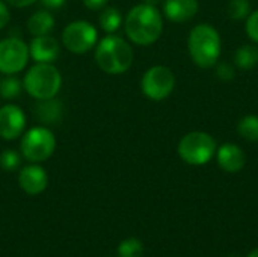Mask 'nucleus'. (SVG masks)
Wrapping results in <instances>:
<instances>
[{"label":"nucleus","instance_id":"obj_20","mask_svg":"<svg viewBox=\"0 0 258 257\" xmlns=\"http://www.w3.org/2000/svg\"><path fill=\"white\" fill-rule=\"evenodd\" d=\"M228 17L234 21H242L246 20L248 15L252 12L251 11V3L249 0H230L227 6Z\"/></svg>","mask_w":258,"mask_h":257},{"label":"nucleus","instance_id":"obj_18","mask_svg":"<svg viewBox=\"0 0 258 257\" xmlns=\"http://www.w3.org/2000/svg\"><path fill=\"white\" fill-rule=\"evenodd\" d=\"M237 133L248 142H258V115H245L237 123Z\"/></svg>","mask_w":258,"mask_h":257},{"label":"nucleus","instance_id":"obj_12","mask_svg":"<svg viewBox=\"0 0 258 257\" xmlns=\"http://www.w3.org/2000/svg\"><path fill=\"white\" fill-rule=\"evenodd\" d=\"M18 185L20 188L29 195H38L45 191L48 185V176L45 170L36 164L27 165L20 170L18 174Z\"/></svg>","mask_w":258,"mask_h":257},{"label":"nucleus","instance_id":"obj_29","mask_svg":"<svg viewBox=\"0 0 258 257\" xmlns=\"http://www.w3.org/2000/svg\"><path fill=\"white\" fill-rule=\"evenodd\" d=\"M42 5L45 8H50V9H57V8H62L65 5L67 0H41Z\"/></svg>","mask_w":258,"mask_h":257},{"label":"nucleus","instance_id":"obj_13","mask_svg":"<svg viewBox=\"0 0 258 257\" xmlns=\"http://www.w3.org/2000/svg\"><path fill=\"white\" fill-rule=\"evenodd\" d=\"M200 11L198 0H163V14L172 23H186Z\"/></svg>","mask_w":258,"mask_h":257},{"label":"nucleus","instance_id":"obj_3","mask_svg":"<svg viewBox=\"0 0 258 257\" xmlns=\"http://www.w3.org/2000/svg\"><path fill=\"white\" fill-rule=\"evenodd\" d=\"M133 48L121 36L107 35L103 38L95 50L97 65L107 74H122L130 70L133 64Z\"/></svg>","mask_w":258,"mask_h":257},{"label":"nucleus","instance_id":"obj_26","mask_svg":"<svg viewBox=\"0 0 258 257\" xmlns=\"http://www.w3.org/2000/svg\"><path fill=\"white\" fill-rule=\"evenodd\" d=\"M9 20H11L9 8H8V5L3 0H0V29H3L5 26H8Z\"/></svg>","mask_w":258,"mask_h":257},{"label":"nucleus","instance_id":"obj_10","mask_svg":"<svg viewBox=\"0 0 258 257\" xmlns=\"http://www.w3.org/2000/svg\"><path fill=\"white\" fill-rule=\"evenodd\" d=\"M26 127V115L15 105H5L0 108V138L6 141L17 139L23 135Z\"/></svg>","mask_w":258,"mask_h":257},{"label":"nucleus","instance_id":"obj_11","mask_svg":"<svg viewBox=\"0 0 258 257\" xmlns=\"http://www.w3.org/2000/svg\"><path fill=\"white\" fill-rule=\"evenodd\" d=\"M216 161L222 171L234 174L245 168L246 153L240 145L234 142H225L216 148Z\"/></svg>","mask_w":258,"mask_h":257},{"label":"nucleus","instance_id":"obj_28","mask_svg":"<svg viewBox=\"0 0 258 257\" xmlns=\"http://www.w3.org/2000/svg\"><path fill=\"white\" fill-rule=\"evenodd\" d=\"M5 2L9 3V5L14 6V8H26V6L33 5V3L38 2V0H5Z\"/></svg>","mask_w":258,"mask_h":257},{"label":"nucleus","instance_id":"obj_22","mask_svg":"<svg viewBox=\"0 0 258 257\" xmlns=\"http://www.w3.org/2000/svg\"><path fill=\"white\" fill-rule=\"evenodd\" d=\"M118 256L119 257H142L144 256V245L136 238H128L118 245Z\"/></svg>","mask_w":258,"mask_h":257},{"label":"nucleus","instance_id":"obj_25","mask_svg":"<svg viewBox=\"0 0 258 257\" xmlns=\"http://www.w3.org/2000/svg\"><path fill=\"white\" fill-rule=\"evenodd\" d=\"M245 21H246L245 23V32H246L248 38L258 45V9L252 11Z\"/></svg>","mask_w":258,"mask_h":257},{"label":"nucleus","instance_id":"obj_19","mask_svg":"<svg viewBox=\"0 0 258 257\" xmlns=\"http://www.w3.org/2000/svg\"><path fill=\"white\" fill-rule=\"evenodd\" d=\"M122 24V15L116 8H106L100 15V26L104 32L113 33Z\"/></svg>","mask_w":258,"mask_h":257},{"label":"nucleus","instance_id":"obj_14","mask_svg":"<svg viewBox=\"0 0 258 257\" xmlns=\"http://www.w3.org/2000/svg\"><path fill=\"white\" fill-rule=\"evenodd\" d=\"M59 42L50 36V35H42V36H35L29 45V53L30 58L35 62H45L51 64L57 59L59 56Z\"/></svg>","mask_w":258,"mask_h":257},{"label":"nucleus","instance_id":"obj_30","mask_svg":"<svg viewBox=\"0 0 258 257\" xmlns=\"http://www.w3.org/2000/svg\"><path fill=\"white\" fill-rule=\"evenodd\" d=\"M142 3L151 5V6H159L160 3H163V0H142Z\"/></svg>","mask_w":258,"mask_h":257},{"label":"nucleus","instance_id":"obj_17","mask_svg":"<svg viewBox=\"0 0 258 257\" xmlns=\"http://www.w3.org/2000/svg\"><path fill=\"white\" fill-rule=\"evenodd\" d=\"M233 64L240 68V70H252L258 64V47L255 44H243L240 45L234 56H233Z\"/></svg>","mask_w":258,"mask_h":257},{"label":"nucleus","instance_id":"obj_6","mask_svg":"<svg viewBox=\"0 0 258 257\" xmlns=\"http://www.w3.org/2000/svg\"><path fill=\"white\" fill-rule=\"evenodd\" d=\"M56 148V138L50 129L39 126L27 130L21 139V155L32 164L47 161Z\"/></svg>","mask_w":258,"mask_h":257},{"label":"nucleus","instance_id":"obj_4","mask_svg":"<svg viewBox=\"0 0 258 257\" xmlns=\"http://www.w3.org/2000/svg\"><path fill=\"white\" fill-rule=\"evenodd\" d=\"M23 86L27 94L36 100L53 98L62 86V76L53 64L36 62L26 73Z\"/></svg>","mask_w":258,"mask_h":257},{"label":"nucleus","instance_id":"obj_27","mask_svg":"<svg viewBox=\"0 0 258 257\" xmlns=\"http://www.w3.org/2000/svg\"><path fill=\"white\" fill-rule=\"evenodd\" d=\"M109 0H83L85 6L88 9H92V11H97V9H101L103 6H106Z\"/></svg>","mask_w":258,"mask_h":257},{"label":"nucleus","instance_id":"obj_2","mask_svg":"<svg viewBox=\"0 0 258 257\" xmlns=\"http://www.w3.org/2000/svg\"><path fill=\"white\" fill-rule=\"evenodd\" d=\"M187 50L194 64L200 68H212L221 58L222 39L218 29L209 23L192 27L187 38Z\"/></svg>","mask_w":258,"mask_h":257},{"label":"nucleus","instance_id":"obj_23","mask_svg":"<svg viewBox=\"0 0 258 257\" xmlns=\"http://www.w3.org/2000/svg\"><path fill=\"white\" fill-rule=\"evenodd\" d=\"M216 77L222 82H231L236 77V65L228 61H218L216 62Z\"/></svg>","mask_w":258,"mask_h":257},{"label":"nucleus","instance_id":"obj_16","mask_svg":"<svg viewBox=\"0 0 258 257\" xmlns=\"http://www.w3.org/2000/svg\"><path fill=\"white\" fill-rule=\"evenodd\" d=\"M54 27V18L51 14L45 12V11H38L35 14L30 15V18L27 20V30L33 35V36H42V35H48Z\"/></svg>","mask_w":258,"mask_h":257},{"label":"nucleus","instance_id":"obj_5","mask_svg":"<svg viewBox=\"0 0 258 257\" xmlns=\"http://www.w3.org/2000/svg\"><path fill=\"white\" fill-rule=\"evenodd\" d=\"M216 139L203 130H194L186 133L177 147V153L180 159L189 165H206L209 164L213 156L216 155Z\"/></svg>","mask_w":258,"mask_h":257},{"label":"nucleus","instance_id":"obj_21","mask_svg":"<svg viewBox=\"0 0 258 257\" xmlns=\"http://www.w3.org/2000/svg\"><path fill=\"white\" fill-rule=\"evenodd\" d=\"M21 92V82L12 74L6 76L5 79L0 80V95L5 100H12L17 98Z\"/></svg>","mask_w":258,"mask_h":257},{"label":"nucleus","instance_id":"obj_31","mask_svg":"<svg viewBox=\"0 0 258 257\" xmlns=\"http://www.w3.org/2000/svg\"><path fill=\"white\" fill-rule=\"evenodd\" d=\"M248 257H258V248H255V250H252L249 254H248Z\"/></svg>","mask_w":258,"mask_h":257},{"label":"nucleus","instance_id":"obj_1","mask_svg":"<svg viewBox=\"0 0 258 257\" xmlns=\"http://www.w3.org/2000/svg\"><path fill=\"white\" fill-rule=\"evenodd\" d=\"M124 29L132 42L151 45L159 41L163 33V17L157 6L141 3L128 11L124 20Z\"/></svg>","mask_w":258,"mask_h":257},{"label":"nucleus","instance_id":"obj_7","mask_svg":"<svg viewBox=\"0 0 258 257\" xmlns=\"http://www.w3.org/2000/svg\"><path fill=\"white\" fill-rule=\"evenodd\" d=\"M175 74L165 65H154L148 68L141 79V89L144 95L153 101L168 98L175 89Z\"/></svg>","mask_w":258,"mask_h":257},{"label":"nucleus","instance_id":"obj_8","mask_svg":"<svg viewBox=\"0 0 258 257\" xmlns=\"http://www.w3.org/2000/svg\"><path fill=\"white\" fill-rule=\"evenodd\" d=\"M98 32L97 29L83 20L70 23L62 32V42L67 50L76 55H83L97 45Z\"/></svg>","mask_w":258,"mask_h":257},{"label":"nucleus","instance_id":"obj_9","mask_svg":"<svg viewBox=\"0 0 258 257\" xmlns=\"http://www.w3.org/2000/svg\"><path fill=\"white\" fill-rule=\"evenodd\" d=\"M29 45L20 38H5L0 41V73L6 76L24 70L29 61Z\"/></svg>","mask_w":258,"mask_h":257},{"label":"nucleus","instance_id":"obj_24","mask_svg":"<svg viewBox=\"0 0 258 257\" xmlns=\"http://www.w3.org/2000/svg\"><path fill=\"white\" fill-rule=\"evenodd\" d=\"M21 158L15 150H5L0 155V167L5 171H15L20 167Z\"/></svg>","mask_w":258,"mask_h":257},{"label":"nucleus","instance_id":"obj_15","mask_svg":"<svg viewBox=\"0 0 258 257\" xmlns=\"http://www.w3.org/2000/svg\"><path fill=\"white\" fill-rule=\"evenodd\" d=\"M35 115L44 124H57L62 120V103L57 101L54 97L38 100Z\"/></svg>","mask_w":258,"mask_h":257}]
</instances>
